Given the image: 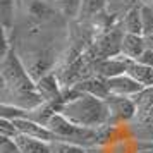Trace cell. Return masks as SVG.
<instances>
[{
	"label": "cell",
	"instance_id": "1",
	"mask_svg": "<svg viewBox=\"0 0 153 153\" xmlns=\"http://www.w3.org/2000/svg\"><path fill=\"white\" fill-rule=\"evenodd\" d=\"M2 76V103L14 105L24 110H33L43 103V98L36 90V81H33L28 69L22 65L14 48L5 47L0 64Z\"/></svg>",
	"mask_w": 153,
	"mask_h": 153
},
{
	"label": "cell",
	"instance_id": "2",
	"mask_svg": "<svg viewBox=\"0 0 153 153\" xmlns=\"http://www.w3.org/2000/svg\"><path fill=\"white\" fill-rule=\"evenodd\" d=\"M59 112L81 127L100 129L103 126H110V112L105 98L90 93H79L72 90V97L64 98L62 103L59 105Z\"/></svg>",
	"mask_w": 153,
	"mask_h": 153
},
{
	"label": "cell",
	"instance_id": "3",
	"mask_svg": "<svg viewBox=\"0 0 153 153\" xmlns=\"http://www.w3.org/2000/svg\"><path fill=\"white\" fill-rule=\"evenodd\" d=\"M48 129L53 132L55 139L60 141H69V143H76L84 148H93L98 145V129H88V127H81V126L71 122L69 119H65L60 112H55L52 119L48 120Z\"/></svg>",
	"mask_w": 153,
	"mask_h": 153
},
{
	"label": "cell",
	"instance_id": "4",
	"mask_svg": "<svg viewBox=\"0 0 153 153\" xmlns=\"http://www.w3.org/2000/svg\"><path fill=\"white\" fill-rule=\"evenodd\" d=\"M108 112H110V126H124V122L131 120L136 112V102L131 97H117V95H108L105 98Z\"/></svg>",
	"mask_w": 153,
	"mask_h": 153
},
{
	"label": "cell",
	"instance_id": "5",
	"mask_svg": "<svg viewBox=\"0 0 153 153\" xmlns=\"http://www.w3.org/2000/svg\"><path fill=\"white\" fill-rule=\"evenodd\" d=\"M105 79V86H107V91L108 95H117V97H136L138 93L145 90L141 84L132 79L129 74H117V76L112 77H103Z\"/></svg>",
	"mask_w": 153,
	"mask_h": 153
},
{
	"label": "cell",
	"instance_id": "6",
	"mask_svg": "<svg viewBox=\"0 0 153 153\" xmlns=\"http://www.w3.org/2000/svg\"><path fill=\"white\" fill-rule=\"evenodd\" d=\"M14 127L17 129V132L21 136H29V138H35V139H42V141H48L52 143L55 136L53 132L48 129V126H43L40 122H36L33 119H28V117H21V119H14L10 120Z\"/></svg>",
	"mask_w": 153,
	"mask_h": 153
},
{
	"label": "cell",
	"instance_id": "7",
	"mask_svg": "<svg viewBox=\"0 0 153 153\" xmlns=\"http://www.w3.org/2000/svg\"><path fill=\"white\" fill-rule=\"evenodd\" d=\"M145 36L143 35H131L124 33L120 40V55L126 57L127 60H138L145 53Z\"/></svg>",
	"mask_w": 153,
	"mask_h": 153
},
{
	"label": "cell",
	"instance_id": "8",
	"mask_svg": "<svg viewBox=\"0 0 153 153\" xmlns=\"http://www.w3.org/2000/svg\"><path fill=\"white\" fill-rule=\"evenodd\" d=\"M36 90L40 93V97L43 98V102H59V103H62L59 84H57V79L53 74H47V76L40 77L36 81Z\"/></svg>",
	"mask_w": 153,
	"mask_h": 153
},
{
	"label": "cell",
	"instance_id": "9",
	"mask_svg": "<svg viewBox=\"0 0 153 153\" xmlns=\"http://www.w3.org/2000/svg\"><path fill=\"white\" fill-rule=\"evenodd\" d=\"M126 74L136 79L143 88H153V67H150V65H145L138 60H129Z\"/></svg>",
	"mask_w": 153,
	"mask_h": 153
},
{
	"label": "cell",
	"instance_id": "10",
	"mask_svg": "<svg viewBox=\"0 0 153 153\" xmlns=\"http://www.w3.org/2000/svg\"><path fill=\"white\" fill-rule=\"evenodd\" d=\"M102 153H138L132 138H107L105 146H100Z\"/></svg>",
	"mask_w": 153,
	"mask_h": 153
},
{
	"label": "cell",
	"instance_id": "11",
	"mask_svg": "<svg viewBox=\"0 0 153 153\" xmlns=\"http://www.w3.org/2000/svg\"><path fill=\"white\" fill-rule=\"evenodd\" d=\"M14 141L17 146L21 148L22 153H50V143L48 141H42V139H35L29 136H16Z\"/></svg>",
	"mask_w": 153,
	"mask_h": 153
},
{
	"label": "cell",
	"instance_id": "12",
	"mask_svg": "<svg viewBox=\"0 0 153 153\" xmlns=\"http://www.w3.org/2000/svg\"><path fill=\"white\" fill-rule=\"evenodd\" d=\"M122 33H131V35H143V26H141V14L139 7H132L126 12L122 19Z\"/></svg>",
	"mask_w": 153,
	"mask_h": 153
},
{
	"label": "cell",
	"instance_id": "13",
	"mask_svg": "<svg viewBox=\"0 0 153 153\" xmlns=\"http://www.w3.org/2000/svg\"><path fill=\"white\" fill-rule=\"evenodd\" d=\"M107 0H81V7H79V14L77 19L84 21V19H93L103 12Z\"/></svg>",
	"mask_w": 153,
	"mask_h": 153
},
{
	"label": "cell",
	"instance_id": "14",
	"mask_svg": "<svg viewBox=\"0 0 153 153\" xmlns=\"http://www.w3.org/2000/svg\"><path fill=\"white\" fill-rule=\"evenodd\" d=\"M52 5L57 12L72 19V17H77V14H79L81 0H52Z\"/></svg>",
	"mask_w": 153,
	"mask_h": 153
},
{
	"label": "cell",
	"instance_id": "15",
	"mask_svg": "<svg viewBox=\"0 0 153 153\" xmlns=\"http://www.w3.org/2000/svg\"><path fill=\"white\" fill-rule=\"evenodd\" d=\"M14 14H16V0H0V16H2V26L5 29V33L14 24Z\"/></svg>",
	"mask_w": 153,
	"mask_h": 153
},
{
	"label": "cell",
	"instance_id": "16",
	"mask_svg": "<svg viewBox=\"0 0 153 153\" xmlns=\"http://www.w3.org/2000/svg\"><path fill=\"white\" fill-rule=\"evenodd\" d=\"M50 153H88V148L76 143H69V141L53 139L50 143Z\"/></svg>",
	"mask_w": 153,
	"mask_h": 153
},
{
	"label": "cell",
	"instance_id": "17",
	"mask_svg": "<svg viewBox=\"0 0 153 153\" xmlns=\"http://www.w3.org/2000/svg\"><path fill=\"white\" fill-rule=\"evenodd\" d=\"M139 14H141L143 36L153 35V5H148V4L139 5Z\"/></svg>",
	"mask_w": 153,
	"mask_h": 153
},
{
	"label": "cell",
	"instance_id": "18",
	"mask_svg": "<svg viewBox=\"0 0 153 153\" xmlns=\"http://www.w3.org/2000/svg\"><path fill=\"white\" fill-rule=\"evenodd\" d=\"M0 153H22L14 139L0 138Z\"/></svg>",
	"mask_w": 153,
	"mask_h": 153
},
{
	"label": "cell",
	"instance_id": "19",
	"mask_svg": "<svg viewBox=\"0 0 153 153\" xmlns=\"http://www.w3.org/2000/svg\"><path fill=\"white\" fill-rule=\"evenodd\" d=\"M138 62L153 67V52H152V50H145V53H143V55L138 59Z\"/></svg>",
	"mask_w": 153,
	"mask_h": 153
},
{
	"label": "cell",
	"instance_id": "20",
	"mask_svg": "<svg viewBox=\"0 0 153 153\" xmlns=\"http://www.w3.org/2000/svg\"><path fill=\"white\" fill-rule=\"evenodd\" d=\"M145 45H146V50H152L153 52V35L145 36Z\"/></svg>",
	"mask_w": 153,
	"mask_h": 153
},
{
	"label": "cell",
	"instance_id": "21",
	"mask_svg": "<svg viewBox=\"0 0 153 153\" xmlns=\"http://www.w3.org/2000/svg\"><path fill=\"white\" fill-rule=\"evenodd\" d=\"M43 2H47V4H52V0H43Z\"/></svg>",
	"mask_w": 153,
	"mask_h": 153
}]
</instances>
